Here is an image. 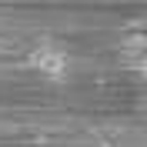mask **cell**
I'll use <instances>...</instances> for the list:
<instances>
[{
	"mask_svg": "<svg viewBox=\"0 0 147 147\" xmlns=\"http://www.w3.org/2000/svg\"><path fill=\"white\" fill-rule=\"evenodd\" d=\"M30 64L40 67L44 74H50V77H60V74H67V54H60L54 47H37L30 54Z\"/></svg>",
	"mask_w": 147,
	"mask_h": 147,
	"instance_id": "cell-1",
	"label": "cell"
}]
</instances>
